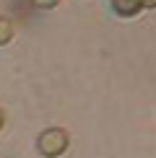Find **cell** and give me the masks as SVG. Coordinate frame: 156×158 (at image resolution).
Returning a JSON list of instances; mask_svg holds the SVG:
<instances>
[{"mask_svg": "<svg viewBox=\"0 0 156 158\" xmlns=\"http://www.w3.org/2000/svg\"><path fill=\"white\" fill-rule=\"evenodd\" d=\"M68 145H70V135H68V130H63V127H47L37 140V148H39V153L44 158L63 156L65 150H68Z\"/></svg>", "mask_w": 156, "mask_h": 158, "instance_id": "obj_1", "label": "cell"}, {"mask_svg": "<svg viewBox=\"0 0 156 158\" xmlns=\"http://www.w3.org/2000/svg\"><path fill=\"white\" fill-rule=\"evenodd\" d=\"M115 5V13L122 18H130V16H138V13L143 10L141 8V0H112Z\"/></svg>", "mask_w": 156, "mask_h": 158, "instance_id": "obj_2", "label": "cell"}, {"mask_svg": "<svg viewBox=\"0 0 156 158\" xmlns=\"http://www.w3.org/2000/svg\"><path fill=\"white\" fill-rule=\"evenodd\" d=\"M13 39V23L8 18H0V44H8Z\"/></svg>", "mask_w": 156, "mask_h": 158, "instance_id": "obj_3", "label": "cell"}, {"mask_svg": "<svg viewBox=\"0 0 156 158\" xmlns=\"http://www.w3.org/2000/svg\"><path fill=\"white\" fill-rule=\"evenodd\" d=\"M31 5L39 8V10H52V8L60 5V0H31Z\"/></svg>", "mask_w": 156, "mask_h": 158, "instance_id": "obj_4", "label": "cell"}, {"mask_svg": "<svg viewBox=\"0 0 156 158\" xmlns=\"http://www.w3.org/2000/svg\"><path fill=\"white\" fill-rule=\"evenodd\" d=\"M154 5H156V0H141V8H143V10H146V8H148V10H151V8H154Z\"/></svg>", "mask_w": 156, "mask_h": 158, "instance_id": "obj_5", "label": "cell"}, {"mask_svg": "<svg viewBox=\"0 0 156 158\" xmlns=\"http://www.w3.org/2000/svg\"><path fill=\"white\" fill-rule=\"evenodd\" d=\"M3 124H5V111L0 109V130H3Z\"/></svg>", "mask_w": 156, "mask_h": 158, "instance_id": "obj_6", "label": "cell"}]
</instances>
